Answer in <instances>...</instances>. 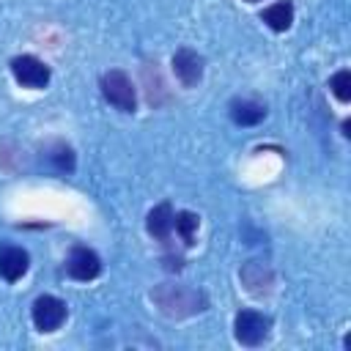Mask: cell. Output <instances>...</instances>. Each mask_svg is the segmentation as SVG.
I'll return each mask as SVG.
<instances>
[{
    "label": "cell",
    "instance_id": "4fadbf2b",
    "mask_svg": "<svg viewBox=\"0 0 351 351\" xmlns=\"http://www.w3.org/2000/svg\"><path fill=\"white\" fill-rule=\"evenodd\" d=\"M44 159L49 162L52 170L58 173H71L74 170V151L66 143H49L44 148Z\"/></svg>",
    "mask_w": 351,
    "mask_h": 351
},
{
    "label": "cell",
    "instance_id": "ba28073f",
    "mask_svg": "<svg viewBox=\"0 0 351 351\" xmlns=\"http://www.w3.org/2000/svg\"><path fill=\"white\" fill-rule=\"evenodd\" d=\"M30 266V258L22 247H14V244H3L0 247V277L8 280V282H16L25 277Z\"/></svg>",
    "mask_w": 351,
    "mask_h": 351
},
{
    "label": "cell",
    "instance_id": "5bb4252c",
    "mask_svg": "<svg viewBox=\"0 0 351 351\" xmlns=\"http://www.w3.org/2000/svg\"><path fill=\"white\" fill-rule=\"evenodd\" d=\"M173 228H176V233L181 236V241L189 247V244H195V230H197V214H192V211H181V214H176L173 217Z\"/></svg>",
    "mask_w": 351,
    "mask_h": 351
},
{
    "label": "cell",
    "instance_id": "7c38bea8",
    "mask_svg": "<svg viewBox=\"0 0 351 351\" xmlns=\"http://www.w3.org/2000/svg\"><path fill=\"white\" fill-rule=\"evenodd\" d=\"M261 19L271 27V30H288L291 27V22H293V5H291V0H277V3H271L269 8H263V14H261Z\"/></svg>",
    "mask_w": 351,
    "mask_h": 351
},
{
    "label": "cell",
    "instance_id": "8992f818",
    "mask_svg": "<svg viewBox=\"0 0 351 351\" xmlns=\"http://www.w3.org/2000/svg\"><path fill=\"white\" fill-rule=\"evenodd\" d=\"M66 271H69L74 280L88 282V280H93V277L101 271V261H99V255H96L93 250H88V247H74V250L69 252Z\"/></svg>",
    "mask_w": 351,
    "mask_h": 351
},
{
    "label": "cell",
    "instance_id": "5b68a950",
    "mask_svg": "<svg viewBox=\"0 0 351 351\" xmlns=\"http://www.w3.org/2000/svg\"><path fill=\"white\" fill-rule=\"evenodd\" d=\"M11 74L25 88H44L49 82V66L33 55H16L11 60Z\"/></svg>",
    "mask_w": 351,
    "mask_h": 351
},
{
    "label": "cell",
    "instance_id": "8fae6325",
    "mask_svg": "<svg viewBox=\"0 0 351 351\" xmlns=\"http://www.w3.org/2000/svg\"><path fill=\"white\" fill-rule=\"evenodd\" d=\"M241 282H244L247 291H252V293H266L269 285H271V271H269L263 263L250 261V263H244V269H241Z\"/></svg>",
    "mask_w": 351,
    "mask_h": 351
},
{
    "label": "cell",
    "instance_id": "277c9868",
    "mask_svg": "<svg viewBox=\"0 0 351 351\" xmlns=\"http://www.w3.org/2000/svg\"><path fill=\"white\" fill-rule=\"evenodd\" d=\"M30 315H33V324H36L38 332H55V329L63 326L69 310H66V302L63 299H58L52 293H44V296H38L33 302Z\"/></svg>",
    "mask_w": 351,
    "mask_h": 351
},
{
    "label": "cell",
    "instance_id": "9c48e42d",
    "mask_svg": "<svg viewBox=\"0 0 351 351\" xmlns=\"http://www.w3.org/2000/svg\"><path fill=\"white\" fill-rule=\"evenodd\" d=\"M230 118L239 126H255L266 118V107L252 101V99H233L230 101Z\"/></svg>",
    "mask_w": 351,
    "mask_h": 351
},
{
    "label": "cell",
    "instance_id": "3957f363",
    "mask_svg": "<svg viewBox=\"0 0 351 351\" xmlns=\"http://www.w3.org/2000/svg\"><path fill=\"white\" fill-rule=\"evenodd\" d=\"M233 329H236V340L239 343L261 346V343H266V337L271 332V318L258 313V310H241V313H236Z\"/></svg>",
    "mask_w": 351,
    "mask_h": 351
},
{
    "label": "cell",
    "instance_id": "6da1fadb",
    "mask_svg": "<svg viewBox=\"0 0 351 351\" xmlns=\"http://www.w3.org/2000/svg\"><path fill=\"white\" fill-rule=\"evenodd\" d=\"M151 299L156 302V307L170 315V318H184V315H192V313H200L206 307V299L203 293H197L195 288L189 285H173V282H165L159 288L151 291Z\"/></svg>",
    "mask_w": 351,
    "mask_h": 351
},
{
    "label": "cell",
    "instance_id": "9a60e30c",
    "mask_svg": "<svg viewBox=\"0 0 351 351\" xmlns=\"http://www.w3.org/2000/svg\"><path fill=\"white\" fill-rule=\"evenodd\" d=\"M329 88H332V93L337 96V101H348L351 99V71H337L332 80H329Z\"/></svg>",
    "mask_w": 351,
    "mask_h": 351
},
{
    "label": "cell",
    "instance_id": "2e32d148",
    "mask_svg": "<svg viewBox=\"0 0 351 351\" xmlns=\"http://www.w3.org/2000/svg\"><path fill=\"white\" fill-rule=\"evenodd\" d=\"M247 3H258V0H247Z\"/></svg>",
    "mask_w": 351,
    "mask_h": 351
},
{
    "label": "cell",
    "instance_id": "7a4b0ae2",
    "mask_svg": "<svg viewBox=\"0 0 351 351\" xmlns=\"http://www.w3.org/2000/svg\"><path fill=\"white\" fill-rule=\"evenodd\" d=\"M101 93L121 112H134V107H137L134 85H132V80L121 69H110V71L101 74Z\"/></svg>",
    "mask_w": 351,
    "mask_h": 351
},
{
    "label": "cell",
    "instance_id": "30bf717a",
    "mask_svg": "<svg viewBox=\"0 0 351 351\" xmlns=\"http://www.w3.org/2000/svg\"><path fill=\"white\" fill-rule=\"evenodd\" d=\"M173 208H170V203H159L156 208H151L148 211V233L154 236V239H159V241H167V236H170V230H173Z\"/></svg>",
    "mask_w": 351,
    "mask_h": 351
},
{
    "label": "cell",
    "instance_id": "52a82bcc",
    "mask_svg": "<svg viewBox=\"0 0 351 351\" xmlns=\"http://www.w3.org/2000/svg\"><path fill=\"white\" fill-rule=\"evenodd\" d=\"M173 71H176V77H178L186 88H195V85L200 82V77H203V58H200L195 49L181 47V49L173 55Z\"/></svg>",
    "mask_w": 351,
    "mask_h": 351
}]
</instances>
